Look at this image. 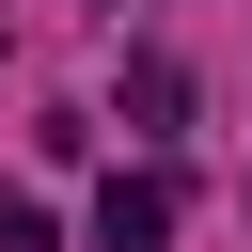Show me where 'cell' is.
I'll return each mask as SVG.
<instances>
[{"label": "cell", "mask_w": 252, "mask_h": 252, "mask_svg": "<svg viewBox=\"0 0 252 252\" xmlns=\"http://www.w3.org/2000/svg\"><path fill=\"white\" fill-rule=\"evenodd\" d=\"M158 236H173V189L158 173H110L94 189V252H158Z\"/></svg>", "instance_id": "obj_1"}]
</instances>
